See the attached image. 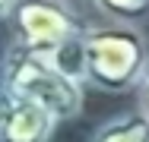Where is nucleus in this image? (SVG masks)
I'll return each instance as SVG.
<instances>
[{"label": "nucleus", "mask_w": 149, "mask_h": 142, "mask_svg": "<svg viewBox=\"0 0 149 142\" xmlns=\"http://www.w3.org/2000/svg\"><path fill=\"white\" fill-rule=\"evenodd\" d=\"M10 28L13 44L38 57H51L86 32L63 0H22L10 16Z\"/></svg>", "instance_id": "3"}, {"label": "nucleus", "mask_w": 149, "mask_h": 142, "mask_svg": "<svg viewBox=\"0 0 149 142\" xmlns=\"http://www.w3.org/2000/svg\"><path fill=\"white\" fill-rule=\"evenodd\" d=\"M140 111L149 117V73H146V79H143V85H140Z\"/></svg>", "instance_id": "7"}, {"label": "nucleus", "mask_w": 149, "mask_h": 142, "mask_svg": "<svg viewBox=\"0 0 149 142\" xmlns=\"http://www.w3.org/2000/svg\"><path fill=\"white\" fill-rule=\"evenodd\" d=\"M86 48V82L105 95L140 92L149 73L146 35L133 22H98L83 32Z\"/></svg>", "instance_id": "1"}, {"label": "nucleus", "mask_w": 149, "mask_h": 142, "mask_svg": "<svg viewBox=\"0 0 149 142\" xmlns=\"http://www.w3.org/2000/svg\"><path fill=\"white\" fill-rule=\"evenodd\" d=\"M92 6L114 22H136L149 13V0H92Z\"/></svg>", "instance_id": "6"}, {"label": "nucleus", "mask_w": 149, "mask_h": 142, "mask_svg": "<svg viewBox=\"0 0 149 142\" xmlns=\"http://www.w3.org/2000/svg\"><path fill=\"white\" fill-rule=\"evenodd\" d=\"M3 92L51 111L57 120H76L83 114V95H86L83 85L73 82L70 76H63L45 57L32 54V51H22L16 44L6 48Z\"/></svg>", "instance_id": "2"}, {"label": "nucleus", "mask_w": 149, "mask_h": 142, "mask_svg": "<svg viewBox=\"0 0 149 142\" xmlns=\"http://www.w3.org/2000/svg\"><path fill=\"white\" fill-rule=\"evenodd\" d=\"M57 123L60 120L51 111L3 92V101H0V142H51Z\"/></svg>", "instance_id": "4"}, {"label": "nucleus", "mask_w": 149, "mask_h": 142, "mask_svg": "<svg viewBox=\"0 0 149 142\" xmlns=\"http://www.w3.org/2000/svg\"><path fill=\"white\" fill-rule=\"evenodd\" d=\"M92 142H149V117L143 111L114 114L95 126Z\"/></svg>", "instance_id": "5"}, {"label": "nucleus", "mask_w": 149, "mask_h": 142, "mask_svg": "<svg viewBox=\"0 0 149 142\" xmlns=\"http://www.w3.org/2000/svg\"><path fill=\"white\" fill-rule=\"evenodd\" d=\"M19 3H22V0H0V16L10 22V16L16 13V6H19Z\"/></svg>", "instance_id": "8"}]
</instances>
